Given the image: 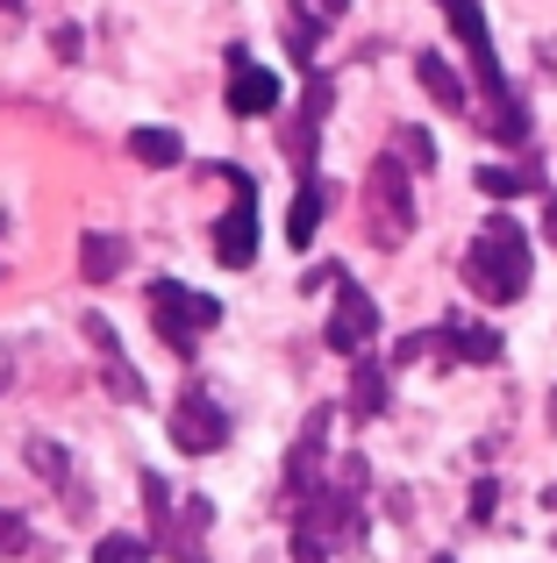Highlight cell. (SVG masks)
Masks as SVG:
<instances>
[{
    "label": "cell",
    "instance_id": "cell-25",
    "mask_svg": "<svg viewBox=\"0 0 557 563\" xmlns=\"http://www.w3.org/2000/svg\"><path fill=\"white\" fill-rule=\"evenodd\" d=\"M293 563H329V550L315 536H293Z\"/></svg>",
    "mask_w": 557,
    "mask_h": 563
},
{
    "label": "cell",
    "instance_id": "cell-21",
    "mask_svg": "<svg viewBox=\"0 0 557 563\" xmlns=\"http://www.w3.org/2000/svg\"><path fill=\"white\" fill-rule=\"evenodd\" d=\"M393 157H401L407 172H436V143L422 136V129H393Z\"/></svg>",
    "mask_w": 557,
    "mask_h": 563
},
{
    "label": "cell",
    "instance_id": "cell-11",
    "mask_svg": "<svg viewBox=\"0 0 557 563\" xmlns=\"http://www.w3.org/2000/svg\"><path fill=\"white\" fill-rule=\"evenodd\" d=\"M321 114H329V79H307V100H301V122H286V136H278V151H286V165L315 172V151H321Z\"/></svg>",
    "mask_w": 557,
    "mask_h": 563
},
{
    "label": "cell",
    "instance_id": "cell-17",
    "mask_svg": "<svg viewBox=\"0 0 557 563\" xmlns=\"http://www.w3.org/2000/svg\"><path fill=\"white\" fill-rule=\"evenodd\" d=\"M415 79H422V93H429V100H436L444 114H465V108H472V93H465V79H458V71H450V65H444L436 51H422V57H415Z\"/></svg>",
    "mask_w": 557,
    "mask_h": 563
},
{
    "label": "cell",
    "instance_id": "cell-20",
    "mask_svg": "<svg viewBox=\"0 0 557 563\" xmlns=\"http://www.w3.org/2000/svg\"><path fill=\"white\" fill-rule=\"evenodd\" d=\"M286 51L301 57V65H315V51H321V14L307 8V0H293V29H286Z\"/></svg>",
    "mask_w": 557,
    "mask_h": 563
},
{
    "label": "cell",
    "instance_id": "cell-24",
    "mask_svg": "<svg viewBox=\"0 0 557 563\" xmlns=\"http://www.w3.org/2000/svg\"><path fill=\"white\" fill-rule=\"evenodd\" d=\"M472 521H493V478L472 485Z\"/></svg>",
    "mask_w": 557,
    "mask_h": 563
},
{
    "label": "cell",
    "instance_id": "cell-13",
    "mask_svg": "<svg viewBox=\"0 0 557 563\" xmlns=\"http://www.w3.org/2000/svg\"><path fill=\"white\" fill-rule=\"evenodd\" d=\"M272 108H278V79L243 51H229V114H272Z\"/></svg>",
    "mask_w": 557,
    "mask_h": 563
},
{
    "label": "cell",
    "instance_id": "cell-29",
    "mask_svg": "<svg viewBox=\"0 0 557 563\" xmlns=\"http://www.w3.org/2000/svg\"><path fill=\"white\" fill-rule=\"evenodd\" d=\"M315 8H321V14H343V8H350V0H315Z\"/></svg>",
    "mask_w": 557,
    "mask_h": 563
},
{
    "label": "cell",
    "instance_id": "cell-26",
    "mask_svg": "<svg viewBox=\"0 0 557 563\" xmlns=\"http://www.w3.org/2000/svg\"><path fill=\"white\" fill-rule=\"evenodd\" d=\"M14 393V350H0V399Z\"/></svg>",
    "mask_w": 557,
    "mask_h": 563
},
{
    "label": "cell",
    "instance_id": "cell-6",
    "mask_svg": "<svg viewBox=\"0 0 557 563\" xmlns=\"http://www.w3.org/2000/svg\"><path fill=\"white\" fill-rule=\"evenodd\" d=\"M222 179L237 186V200H229L222 221H215V264L251 272L258 264V186H251V172H237V165H222Z\"/></svg>",
    "mask_w": 557,
    "mask_h": 563
},
{
    "label": "cell",
    "instance_id": "cell-5",
    "mask_svg": "<svg viewBox=\"0 0 557 563\" xmlns=\"http://www.w3.org/2000/svg\"><path fill=\"white\" fill-rule=\"evenodd\" d=\"M143 507H151V536L165 542V556L172 563H208V528H215V507L208 499H186V507H172V485L157 478V471H143Z\"/></svg>",
    "mask_w": 557,
    "mask_h": 563
},
{
    "label": "cell",
    "instance_id": "cell-4",
    "mask_svg": "<svg viewBox=\"0 0 557 563\" xmlns=\"http://www.w3.org/2000/svg\"><path fill=\"white\" fill-rule=\"evenodd\" d=\"M364 235L379 250H401L415 235V186H407V165L393 151L372 157V172H364Z\"/></svg>",
    "mask_w": 557,
    "mask_h": 563
},
{
    "label": "cell",
    "instance_id": "cell-22",
    "mask_svg": "<svg viewBox=\"0 0 557 563\" xmlns=\"http://www.w3.org/2000/svg\"><path fill=\"white\" fill-rule=\"evenodd\" d=\"M94 563H151V542H143V536H100Z\"/></svg>",
    "mask_w": 557,
    "mask_h": 563
},
{
    "label": "cell",
    "instance_id": "cell-2",
    "mask_svg": "<svg viewBox=\"0 0 557 563\" xmlns=\"http://www.w3.org/2000/svg\"><path fill=\"white\" fill-rule=\"evenodd\" d=\"M465 286L487 307H515L522 292H529V235H522L515 214H493L487 229L472 235V250H465Z\"/></svg>",
    "mask_w": 557,
    "mask_h": 563
},
{
    "label": "cell",
    "instance_id": "cell-7",
    "mask_svg": "<svg viewBox=\"0 0 557 563\" xmlns=\"http://www.w3.org/2000/svg\"><path fill=\"white\" fill-rule=\"evenodd\" d=\"M229 442V407L208 393V385H186L179 407H172V450L186 456H215Z\"/></svg>",
    "mask_w": 557,
    "mask_h": 563
},
{
    "label": "cell",
    "instance_id": "cell-28",
    "mask_svg": "<svg viewBox=\"0 0 557 563\" xmlns=\"http://www.w3.org/2000/svg\"><path fill=\"white\" fill-rule=\"evenodd\" d=\"M22 8L29 0H0V22H22Z\"/></svg>",
    "mask_w": 557,
    "mask_h": 563
},
{
    "label": "cell",
    "instance_id": "cell-1",
    "mask_svg": "<svg viewBox=\"0 0 557 563\" xmlns=\"http://www.w3.org/2000/svg\"><path fill=\"white\" fill-rule=\"evenodd\" d=\"M436 8L450 14L458 43L472 51V65H479V93L493 100V114H487L493 143H507V151H529V108H522V93L507 86V71H501V51H493V36H487V8H479V0H436Z\"/></svg>",
    "mask_w": 557,
    "mask_h": 563
},
{
    "label": "cell",
    "instance_id": "cell-8",
    "mask_svg": "<svg viewBox=\"0 0 557 563\" xmlns=\"http://www.w3.org/2000/svg\"><path fill=\"white\" fill-rule=\"evenodd\" d=\"M372 335H379V300L358 286V278L336 272V314H329V329H321V343H329L336 357H364Z\"/></svg>",
    "mask_w": 557,
    "mask_h": 563
},
{
    "label": "cell",
    "instance_id": "cell-27",
    "mask_svg": "<svg viewBox=\"0 0 557 563\" xmlns=\"http://www.w3.org/2000/svg\"><path fill=\"white\" fill-rule=\"evenodd\" d=\"M544 235H550V250H557V192H550V207H544Z\"/></svg>",
    "mask_w": 557,
    "mask_h": 563
},
{
    "label": "cell",
    "instance_id": "cell-15",
    "mask_svg": "<svg viewBox=\"0 0 557 563\" xmlns=\"http://www.w3.org/2000/svg\"><path fill=\"white\" fill-rule=\"evenodd\" d=\"M321 214H329V186H321V172H307L301 186H293V214H286V243L307 250L321 235Z\"/></svg>",
    "mask_w": 557,
    "mask_h": 563
},
{
    "label": "cell",
    "instance_id": "cell-12",
    "mask_svg": "<svg viewBox=\"0 0 557 563\" xmlns=\"http://www.w3.org/2000/svg\"><path fill=\"white\" fill-rule=\"evenodd\" d=\"M79 329H86V343L100 350V378H108V393L136 407V399H143V378H136V364L122 357V335H114V321H108V314H86Z\"/></svg>",
    "mask_w": 557,
    "mask_h": 563
},
{
    "label": "cell",
    "instance_id": "cell-23",
    "mask_svg": "<svg viewBox=\"0 0 557 563\" xmlns=\"http://www.w3.org/2000/svg\"><path fill=\"white\" fill-rule=\"evenodd\" d=\"M22 550H29V521H22L14 507H0V563L22 556Z\"/></svg>",
    "mask_w": 557,
    "mask_h": 563
},
{
    "label": "cell",
    "instance_id": "cell-18",
    "mask_svg": "<svg viewBox=\"0 0 557 563\" xmlns=\"http://www.w3.org/2000/svg\"><path fill=\"white\" fill-rule=\"evenodd\" d=\"M472 179H479L487 200H515V192H536V186H544V172H536V165H479Z\"/></svg>",
    "mask_w": 557,
    "mask_h": 563
},
{
    "label": "cell",
    "instance_id": "cell-14",
    "mask_svg": "<svg viewBox=\"0 0 557 563\" xmlns=\"http://www.w3.org/2000/svg\"><path fill=\"white\" fill-rule=\"evenodd\" d=\"M122 272H129V235H108V229L79 235V278L86 286H108V278H122Z\"/></svg>",
    "mask_w": 557,
    "mask_h": 563
},
{
    "label": "cell",
    "instance_id": "cell-9",
    "mask_svg": "<svg viewBox=\"0 0 557 563\" xmlns=\"http://www.w3.org/2000/svg\"><path fill=\"white\" fill-rule=\"evenodd\" d=\"M321 450H329V407L307 413L301 442L286 450V499H293V507H301V499H315L321 485H329V471H321Z\"/></svg>",
    "mask_w": 557,
    "mask_h": 563
},
{
    "label": "cell",
    "instance_id": "cell-30",
    "mask_svg": "<svg viewBox=\"0 0 557 563\" xmlns=\"http://www.w3.org/2000/svg\"><path fill=\"white\" fill-rule=\"evenodd\" d=\"M550 499H557V493H550Z\"/></svg>",
    "mask_w": 557,
    "mask_h": 563
},
{
    "label": "cell",
    "instance_id": "cell-16",
    "mask_svg": "<svg viewBox=\"0 0 557 563\" xmlns=\"http://www.w3.org/2000/svg\"><path fill=\"white\" fill-rule=\"evenodd\" d=\"M358 372H350V413L358 421H379L386 413V399H393V364H379V357H350Z\"/></svg>",
    "mask_w": 557,
    "mask_h": 563
},
{
    "label": "cell",
    "instance_id": "cell-3",
    "mask_svg": "<svg viewBox=\"0 0 557 563\" xmlns=\"http://www.w3.org/2000/svg\"><path fill=\"white\" fill-rule=\"evenodd\" d=\"M143 300H151L157 335H165L179 357H194V350L222 329V300H215V292H200V286H179V278H151V292H143Z\"/></svg>",
    "mask_w": 557,
    "mask_h": 563
},
{
    "label": "cell",
    "instance_id": "cell-10",
    "mask_svg": "<svg viewBox=\"0 0 557 563\" xmlns=\"http://www.w3.org/2000/svg\"><path fill=\"white\" fill-rule=\"evenodd\" d=\"M29 471H36V478L43 485H51V493L57 499H65V507L72 514H79V521H86V514H94V493H86V478H79V464H72V450H65V442H51V435H36V442H29Z\"/></svg>",
    "mask_w": 557,
    "mask_h": 563
},
{
    "label": "cell",
    "instance_id": "cell-19",
    "mask_svg": "<svg viewBox=\"0 0 557 563\" xmlns=\"http://www.w3.org/2000/svg\"><path fill=\"white\" fill-rule=\"evenodd\" d=\"M129 157H136V165H151V172H172L186 157V143L172 136V129H129Z\"/></svg>",
    "mask_w": 557,
    "mask_h": 563
}]
</instances>
